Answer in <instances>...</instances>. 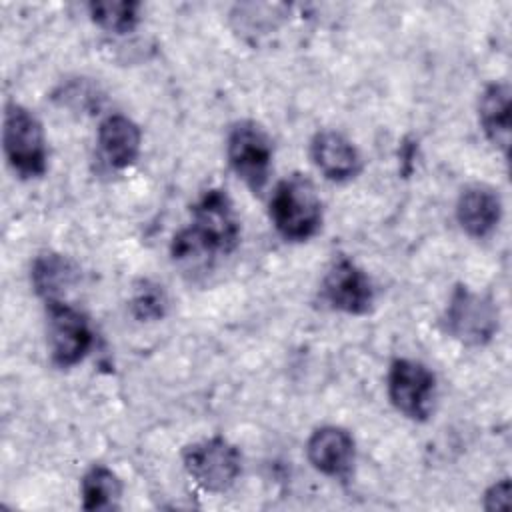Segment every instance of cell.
Segmentation results:
<instances>
[{"label": "cell", "mask_w": 512, "mask_h": 512, "mask_svg": "<svg viewBox=\"0 0 512 512\" xmlns=\"http://www.w3.org/2000/svg\"><path fill=\"white\" fill-rule=\"evenodd\" d=\"M90 18L104 30L126 34L138 24L140 4L134 0H96L88 4Z\"/></svg>", "instance_id": "17"}, {"label": "cell", "mask_w": 512, "mask_h": 512, "mask_svg": "<svg viewBox=\"0 0 512 512\" xmlns=\"http://www.w3.org/2000/svg\"><path fill=\"white\" fill-rule=\"evenodd\" d=\"M270 218L278 234L290 242L312 238L322 224V202L314 184L302 174L280 180L270 196Z\"/></svg>", "instance_id": "2"}, {"label": "cell", "mask_w": 512, "mask_h": 512, "mask_svg": "<svg viewBox=\"0 0 512 512\" xmlns=\"http://www.w3.org/2000/svg\"><path fill=\"white\" fill-rule=\"evenodd\" d=\"M130 308H132V314L142 322L160 320L168 308L166 292L162 290V286L150 280H142L132 294Z\"/></svg>", "instance_id": "18"}, {"label": "cell", "mask_w": 512, "mask_h": 512, "mask_svg": "<svg viewBox=\"0 0 512 512\" xmlns=\"http://www.w3.org/2000/svg\"><path fill=\"white\" fill-rule=\"evenodd\" d=\"M322 294L332 308L356 316L366 314L374 302V290L368 276L346 256L336 258L328 268Z\"/></svg>", "instance_id": "9"}, {"label": "cell", "mask_w": 512, "mask_h": 512, "mask_svg": "<svg viewBox=\"0 0 512 512\" xmlns=\"http://www.w3.org/2000/svg\"><path fill=\"white\" fill-rule=\"evenodd\" d=\"M142 134L134 120L124 114H112L98 128V150L114 170L132 166L140 154Z\"/></svg>", "instance_id": "12"}, {"label": "cell", "mask_w": 512, "mask_h": 512, "mask_svg": "<svg viewBox=\"0 0 512 512\" xmlns=\"http://www.w3.org/2000/svg\"><path fill=\"white\" fill-rule=\"evenodd\" d=\"M436 378L420 362L398 358L388 372V398L410 420H426L434 404Z\"/></svg>", "instance_id": "7"}, {"label": "cell", "mask_w": 512, "mask_h": 512, "mask_svg": "<svg viewBox=\"0 0 512 512\" xmlns=\"http://www.w3.org/2000/svg\"><path fill=\"white\" fill-rule=\"evenodd\" d=\"M478 118L486 138L506 154L510 146V88L506 82L486 86L480 96Z\"/></svg>", "instance_id": "14"}, {"label": "cell", "mask_w": 512, "mask_h": 512, "mask_svg": "<svg viewBox=\"0 0 512 512\" xmlns=\"http://www.w3.org/2000/svg\"><path fill=\"white\" fill-rule=\"evenodd\" d=\"M48 348L60 368L78 364L92 346V330L86 316L70 304L48 302Z\"/></svg>", "instance_id": "8"}, {"label": "cell", "mask_w": 512, "mask_h": 512, "mask_svg": "<svg viewBox=\"0 0 512 512\" xmlns=\"http://www.w3.org/2000/svg\"><path fill=\"white\" fill-rule=\"evenodd\" d=\"M76 276V266L66 256L56 252H44L36 256L30 270L32 286L36 294L46 300V304L62 300L64 292L76 282Z\"/></svg>", "instance_id": "15"}, {"label": "cell", "mask_w": 512, "mask_h": 512, "mask_svg": "<svg viewBox=\"0 0 512 512\" xmlns=\"http://www.w3.org/2000/svg\"><path fill=\"white\" fill-rule=\"evenodd\" d=\"M8 164L22 178L42 176L46 170V138L40 120L24 106L10 102L4 110L2 128Z\"/></svg>", "instance_id": "3"}, {"label": "cell", "mask_w": 512, "mask_h": 512, "mask_svg": "<svg viewBox=\"0 0 512 512\" xmlns=\"http://www.w3.org/2000/svg\"><path fill=\"white\" fill-rule=\"evenodd\" d=\"M80 494L86 510H114L122 496V484L110 468L96 464L82 476Z\"/></svg>", "instance_id": "16"}, {"label": "cell", "mask_w": 512, "mask_h": 512, "mask_svg": "<svg viewBox=\"0 0 512 512\" xmlns=\"http://www.w3.org/2000/svg\"><path fill=\"white\" fill-rule=\"evenodd\" d=\"M310 156L316 168L334 182H344L360 172L356 146L336 130H320L310 142Z\"/></svg>", "instance_id": "11"}, {"label": "cell", "mask_w": 512, "mask_h": 512, "mask_svg": "<svg viewBox=\"0 0 512 512\" xmlns=\"http://www.w3.org/2000/svg\"><path fill=\"white\" fill-rule=\"evenodd\" d=\"M240 240V220L230 196L220 188L206 190L192 206V224L172 238L176 262H202L214 254H228Z\"/></svg>", "instance_id": "1"}, {"label": "cell", "mask_w": 512, "mask_h": 512, "mask_svg": "<svg viewBox=\"0 0 512 512\" xmlns=\"http://www.w3.org/2000/svg\"><path fill=\"white\" fill-rule=\"evenodd\" d=\"M486 510H508L510 508V480L502 478L494 482L484 494Z\"/></svg>", "instance_id": "19"}, {"label": "cell", "mask_w": 512, "mask_h": 512, "mask_svg": "<svg viewBox=\"0 0 512 512\" xmlns=\"http://www.w3.org/2000/svg\"><path fill=\"white\" fill-rule=\"evenodd\" d=\"M226 156L236 176L252 192L266 186L272 168V140L258 122L240 120L230 128Z\"/></svg>", "instance_id": "6"}, {"label": "cell", "mask_w": 512, "mask_h": 512, "mask_svg": "<svg viewBox=\"0 0 512 512\" xmlns=\"http://www.w3.org/2000/svg\"><path fill=\"white\" fill-rule=\"evenodd\" d=\"M310 464L332 478H344L354 464V438L340 426H322L306 444Z\"/></svg>", "instance_id": "10"}, {"label": "cell", "mask_w": 512, "mask_h": 512, "mask_svg": "<svg viewBox=\"0 0 512 512\" xmlns=\"http://www.w3.org/2000/svg\"><path fill=\"white\" fill-rule=\"evenodd\" d=\"M182 462L192 480L208 492L228 490L242 472V458L222 436L204 438L184 448Z\"/></svg>", "instance_id": "5"}, {"label": "cell", "mask_w": 512, "mask_h": 512, "mask_svg": "<svg viewBox=\"0 0 512 512\" xmlns=\"http://www.w3.org/2000/svg\"><path fill=\"white\" fill-rule=\"evenodd\" d=\"M500 196L484 184H472L462 190L456 202V218L462 230L474 238L488 236L500 222Z\"/></svg>", "instance_id": "13"}, {"label": "cell", "mask_w": 512, "mask_h": 512, "mask_svg": "<svg viewBox=\"0 0 512 512\" xmlns=\"http://www.w3.org/2000/svg\"><path fill=\"white\" fill-rule=\"evenodd\" d=\"M446 332L468 346L488 344L498 330V310L490 296L458 284L444 310Z\"/></svg>", "instance_id": "4"}]
</instances>
